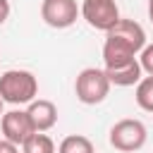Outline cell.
<instances>
[{
    "instance_id": "cell-9",
    "label": "cell",
    "mask_w": 153,
    "mask_h": 153,
    "mask_svg": "<svg viewBox=\"0 0 153 153\" xmlns=\"http://www.w3.org/2000/svg\"><path fill=\"white\" fill-rule=\"evenodd\" d=\"M105 74L110 79V84L115 86H134L139 84L143 69L139 65V60H129V62H122V65H115V67H105Z\"/></svg>"
},
{
    "instance_id": "cell-7",
    "label": "cell",
    "mask_w": 153,
    "mask_h": 153,
    "mask_svg": "<svg viewBox=\"0 0 153 153\" xmlns=\"http://www.w3.org/2000/svg\"><path fill=\"white\" fill-rule=\"evenodd\" d=\"M0 127H2L5 139L12 141V143H17V146H22V143L36 131L33 124H31V120H29V115H26V110H10V112H2Z\"/></svg>"
},
{
    "instance_id": "cell-3",
    "label": "cell",
    "mask_w": 153,
    "mask_h": 153,
    "mask_svg": "<svg viewBox=\"0 0 153 153\" xmlns=\"http://www.w3.org/2000/svg\"><path fill=\"white\" fill-rule=\"evenodd\" d=\"M110 79L105 74V69H98V67H86L76 74V81H74V93L76 98L84 103V105H98L108 98L110 93Z\"/></svg>"
},
{
    "instance_id": "cell-5",
    "label": "cell",
    "mask_w": 153,
    "mask_h": 153,
    "mask_svg": "<svg viewBox=\"0 0 153 153\" xmlns=\"http://www.w3.org/2000/svg\"><path fill=\"white\" fill-rule=\"evenodd\" d=\"M79 12L86 24L98 31H108L120 22V7L115 0H84Z\"/></svg>"
},
{
    "instance_id": "cell-10",
    "label": "cell",
    "mask_w": 153,
    "mask_h": 153,
    "mask_svg": "<svg viewBox=\"0 0 153 153\" xmlns=\"http://www.w3.org/2000/svg\"><path fill=\"white\" fill-rule=\"evenodd\" d=\"M24 153H55V143L45 131H33L24 143H22Z\"/></svg>"
},
{
    "instance_id": "cell-17",
    "label": "cell",
    "mask_w": 153,
    "mask_h": 153,
    "mask_svg": "<svg viewBox=\"0 0 153 153\" xmlns=\"http://www.w3.org/2000/svg\"><path fill=\"white\" fill-rule=\"evenodd\" d=\"M2 103H5V100H2V98H0V117H2Z\"/></svg>"
},
{
    "instance_id": "cell-13",
    "label": "cell",
    "mask_w": 153,
    "mask_h": 153,
    "mask_svg": "<svg viewBox=\"0 0 153 153\" xmlns=\"http://www.w3.org/2000/svg\"><path fill=\"white\" fill-rule=\"evenodd\" d=\"M139 65H141V69H143L148 76H153V43H148V45H143V48H141Z\"/></svg>"
},
{
    "instance_id": "cell-8",
    "label": "cell",
    "mask_w": 153,
    "mask_h": 153,
    "mask_svg": "<svg viewBox=\"0 0 153 153\" xmlns=\"http://www.w3.org/2000/svg\"><path fill=\"white\" fill-rule=\"evenodd\" d=\"M26 115H29L36 131H48L57 122V108L53 100H45V98H38V100L33 98L26 108Z\"/></svg>"
},
{
    "instance_id": "cell-11",
    "label": "cell",
    "mask_w": 153,
    "mask_h": 153,
    "mask_svg": "<svg viewBox=\"0 0 153 153\" xmlns=\"http://www.w3.org/2000/svg\"><path fill=\"white\" fill-rule=\"evenodd\" d=\"M57 153H96V151H93L91 139H86L81 134H72V136H65L60 141Z\"/></svg>"
},
{
    "instance_id": "cell-2",
    "label": "cell",
    "mask_w": 153,
    "mask_h": 153,
    "mask_svg": "<svg viewBox=\"0 0 153 153\" xmlns=\"http://www.w3.org/2000/svg\"><path fill=\"white\" fill-rule=\"evenodd\" d=\"M38 93V81L26 69H7L0 74V98L12 105L31 103Z\"/></svg>"
},
{
    "instance_id": "cell-16",
    "label": "cell",
    "mask_w": 153,
    "mask_h": 153,
    "mask_svg": "<svg viewBox=\"0 0 153 153\" xmlns=\"http://www.w3.org/2000/svg\"><path fill=\"white\" fill-rule=\"evenodd\" d=\"M148 19L153 22V0H148Z\"/></svg>"
},
{
    "instance_id": "cell-14",
    "label": "cell",
    "mask_w": 153,
    "mask_h": 153,
    "mask_svg": "<svg viewBox=\"0 0 153 153\" xmlns=\"http://www.w3.org/2000/svg\"><path fill=\"white\" fill-rule=\"evenodd\" d=\"M0 153H19V146L7 139H0Z\"/></svg>"
},
{
    "instance_id": "cell-15",
    "label": "cell",
    "mask_w": 153,
    "mask_h": 153,
    "mask_svg": "<svg viewBox=\"0 0 153 153\" xmlns=\"http://www.w3.org/2000/svg\"><path fill=\"white\" fill-rule=\"evenodd\" d=\"M10 17V2L7 0H0V24H5Z\"/></svg>"
},
{
    "instance_id": "cell-1",
    "label": "cell",
    "mask_w": 153,
    "mask_h": 153,
    "mask_svg": "<svg viewBox=\"0 0 153 153\" xmlns=\"http://www.w3.org/2000/svg\"><path fill=\"white\" fill-rule=\"evenodd\" d=\"M146 45V31L139 22L134 19H122L105 31V43H103V62L105 67H115L122 62H129L141 53Z\"/></svg>"
},
{
    "instance_id": "cell-6",
    "label": "cell",
    "mask_w": 153,
    "mask_h": 153,
    "mask_svg": "<svg viewBox=\"0 0 153 153\" xmlns=\"http://www.w3.org/2000/svg\"><path fill=\"white\" fill-rule=\"evenodd\" d=\"M41 17L53 29H67L79 17L76 0H43L41 2Z\"/></svg>"
},
{
    "instance_id": "cell-4",
    "label": "cell",
    "mask_w": 153,
    "mask_h": 153,
    "mask_svg": "<svg viewBox=\"0 0 153 153\" xmlns=\"http://www.w3.org/2000/svg\"><path fill=\"white\" fill-rule=\"evenodd\" d=\"M110 146L122 151V153H134L139 148H143L146 139H148V129L141 120H120L112 124L110 129Z\"/></svg>"
},
{
    "instance_id": "cell-12",
    "label": "cell",
    "mask_w": 153,
    "mask_h": 153,
    "mask_svg": "<svg viewBox=\"0 0 153 153\" xmlns=\"http://www.w3.org/2000/svg\"><path fill=\"white\" fill-rule=\"evenodd\" d=\"M136 105L146 112H153V76H141L136 84Z\"/></svg>"
}]
</instances>
